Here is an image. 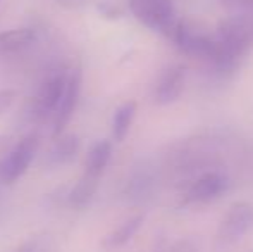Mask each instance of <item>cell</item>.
<instances>
[{
  "label": "cell",
  "instance_id": "cell-20",
  "mask_svg": "<svg viewBox=\"0 0 253 252\" xmlns=\"http://www.w3.org/2000/svg\"><path fill=\"white\" fill-rule=\"evenodd\" d=\"M222 2H234V0H222Z\"/></svg>",
  "mask_w": 253,
  "mask_h": 252
},
{
  "label": "cell",
  "instance_id": "cell-2",
  "mask_svg": "<svg viewBox=\"0 0 253 252\" xmlns=\"http://www.w3.org/2000/svg\"><path fill=\"white\" fill-rule=\"evenodd\" d=\"M170 40L186 55L202 59L209 64L215 55V33H210L198 21L179 19V24Z\"/></svg>",
  "mask_w": 253,
  "mask_h": 252
},
{
  "label": "cell",
  "instance_id": "cell-16",
  "mask_svg": "<svg viewBox=\"0 0 253 252\" xmlns=\"http://www.w3.org/2000/svg\"><path fill=\"white\" fill-rule=\"evenodd\" d=\"M16 95L17 92L12 90V88H2L0 90V116L12 105V102L16 101Z\"/></svg>",
  "mask_w": 253,
  "mask_h": 252
},
{
  "label": "cell",
  "instance_id": "cell-17",
  "mask_svg": "<svg viewBox=\"0 0 253 252\" xmlns=\"http://www.w3.org/2000/svg\"><path fill=\"white\" fill-rule=\"evenodd\" d=\"M12 252H40V240H38V239L26 240V242H23L19 247H16Z\"/></svg>",
  "mask_w": 253,
  "mask_h": 252
},
{
  "label": "cell",
  "instance_id": "cell-3",
  "mask_svg": "<svg viewBox=\"0 0 253 252\" xmlns=\"http://www.w3.org/2000/svg\"><path fill=\"white\" fill-rule=\"evenodd\" d=\"M67 80H69V74L66 71L57 69L42 81L37 95L31 99L30 112H28L35 123H45L48 119L53 121L66 92Z\"/></svg>",
  "mask_w": 253,
  "mask_h": 252
},
{
  "label": "cell",
  "instance_id": "cell-19",
  "mask_svg": "<svg viewBox=\"0 0 253 252\" xmlns=\"http://www.w3.org/2000/svg\"><path fill=\"white\" fill-rule=\"evenodd\" d=\"M241 5V10H247V12H253V0H238Z\"/></svg>",
  "mask_w": 253,
  "mask_h": 252
},
{
  "label": "cell",
  "instance_id": "cell-13",
  "mask_svg": "<svg viewBox=\"0 0 253 252\" xmlns=\"http://www.w3.org/2000/svg\"><path fill=\"white\" fill-rule=\"evenodd\" d=\"M136 109L138 104L134 101L124 102L116 109L112 118V137L116 142H124V138L127 137L131 125L134 121V116H136Z\"/></svg>",
  "mask_w": 253,
  "mask_h": 252
},
{
  "label": "cell",
  "instance_id": "cell-14",
  "mask_svg": "<svg viewBox=\"0 0 253 252\" xmlns=\"http://www.w3.org/2000/svg\"><path fill=\"white\" fill-rule=\"evenodd\" d=\"M110 157H112V144L109 140L95 142L86 154L84 169L97 173V175H103V171H105V168L110 162Z\"/></svg>",
  "mask_w": 253,
  "mask_h": 252
},
{
  "label": "cell",
  "instance_id": "cell-8",
  "mask_svg": "<svg viewBox=\"0 0 253 252\" xmlns=\"http://www.w3.org/2000/svg\"><path fill=\"white\" fill-rule=\"evenodd\" d=\"M184 80H186V69L179 64H174V66L164 69L155 83V90H153L155 104L169 105L176 102L184 90Z\"/></svg>",
  "mask_w": 253,
  "mask_h": 252
},
{
  "label": "cell",
  "instance_id": "cell-4",
  "mask_svg": "<svg viewBox=\"0 0 253 252\" xmlns=\"http://www.w3.org/2000/svg\"><path fill=\"white\" fill-rule=\"evenodd\" d=\"M253 230V204L234 202L217 226L213 247L215 251H226L236 246L248 232Z\"/></svg>",
  "mask_w": 253,
  "mask_h": 252
},
{
  "label": "cell",
  "instance_id": "cell-5",
  "mask_svg": "<svg viewBox=\"0 0 253 252\" xmlns=\"http://www.w3.org/2000/svg\"><path fill=\"white\" fill-rule=\"evenodd\" d=\"M38 151V137L28 135L12 151L0 157V187H9L16 183L33 162Z\"/></svg>",
  "mask_w": 253,
  "mask_h": 252
},
{
  "label": "cell",
  "instance_id": "cell-7",
  "mask_svg": "<svg viewBox=\"0 0 253 252\" xmlns=\"http://www.w3.org/2000/svg\"><path fill=\"white\" fill-rule=\"evenodd\" d=\"M80 94H81V69H73L69 73V80L66 85V92H64V97L60 101V105L57 109V114L52 121V133L53 137H60L64 135L67 125L71 123L76 111L78 101H80Z\"/></svg>",
  "mask_w": 253,
  "mask_h": 252
},
{
  "label": "cell",
  "instance_id": "cell-18",
  "mask_svg": "<svg viewBox=\"0 0 253 252\" xmlns=\"http://www.w3.org/2000/svg\"><path fill=\"white\" fill-rule=\"evenodd\" d=\"M57 3H60L62 7H67V9H76V7L84 5L86 0H57Z\"/></svg>",
  "mask_w": 253,
  "mask_h": 252
},
{
  "label": "cell",
  "instance_id": "cell-10",
  "mask_svg": "<svg viewBox=\"0 0 253 252\" xmlns=\"http://www.w3.org/2000/svg\"><path fill=\"white\" fill-rule=\"evenodd\" d=\"M37 40V33L31 28H14L0 31V55L9 57L30 49Z\"/></svg>",
  "mask_w": 253,
  "mask_h": 252
},
{
  "label": "cell",
  "instance_id": "cell-15",
  "mask_svg": "<svg viewBox=\"0 0 253 252\" xmlns=\"http://www.w3.org/2000/svg\"><path fill=\"white\" fill-rule=\"evenodd\" d=\"M160 252H200L198 249V244L191 239H181L176 240L174 244H170L169 247L162 249Z\"/></svg>",
  "mask_w": 253,
  "mask_h": 252
},
{
  "label": "cell",
  "instance_id": "cell-1",
  "mask_svg": "<svg viewBox=\"0 0 253 252\" xmlns=\"http://www.w3.org/2000/svg\"><path fill=\"white\" fill-rule=\"evenodd\" d=\"M129 10L143 26L167 38L174 37L179 19L172 0H129Z\"/></svg>",
  "mask_w": 253,
  "mask_h": 252
},
{
  "label": "cell",
  "instance_id": "cell-12",
  "mask_svg": "<svg viewBox=\"0 0 253 252\" xmlns=\"http://www.w3.org/2000/svg\"><path fill=\"white\" fill-rule=\"evenodd\" d=\"M145 221L143 214H134L131 218H127L126 221H123L116 230L109 233L105 239L102 240V247L105 251H117L121 247H124L134 235L138 233V230L141 228Z\"/></svg>",
  "mask_w": 253,
  "mask_h": 252
},
{
  "label": "cell",
  "instance_id": "cell-11",
  "mask_svg": "<svg viewBox=\"0 0 253 252\" xmlns=\"http://www.w3.org/2000/svg\"><path fill=\"white\" fill-rule=\"evenodd\" d=\"M100 178L102 175H97V173H91L84 169L83 176L74 183L73 189L67 194V202H69L71 207L74 209L86 207L93 201L95 194H97L98 185H100Z\"/></svg>",
  "mask_w": 253,
  "mask_h": 252
},
{
  "label": "cell",
  "instance_id": "cell-9",
  "mask_svg": "<svg viewBox=\"0 0 253 252\" xmlns=\"http://www.w3.org/2000/svg\"><path fill=\"white\" fill-rule=\"evenodd\" d=\"M81 149V140L73 133H64L57 137L55 144L45 155V166L48 169H59L71 164L78 157Z\"/></svg>",
  "mask_w": 253,
  "mask_h": 252
},
{
  "label": "cell",
  "instance_id": "cell-6",
  "mask_svg": "<svg viewBox=\"0 0 253 252\" xmlns=\"http://www.w3.org/2000/svg\"><path fill=\"white\" fill-rule=\"evenodd\" d=\"M227 190V178L219 171H203L188 185L184 204H209Z\"/></svg>",
  "mask_w": 253,
  "mask_h": 252
}]
</instances>
